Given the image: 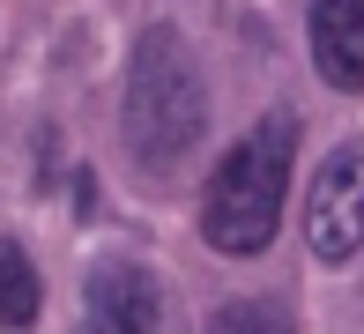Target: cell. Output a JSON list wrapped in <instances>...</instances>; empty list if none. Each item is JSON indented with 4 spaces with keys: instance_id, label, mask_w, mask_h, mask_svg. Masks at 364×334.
Returning <instances> with one entry per match:
<instances>
[{
    "instance_id": "cell-1",
    "label": "cell",
    "mask_w": 364,
    "mask_h": 334,
    "mask_svg": "<svg viewBox=\"0 0 364 334\" xmlns=\"http://www.w3.org/2000/svg\"><path fill=\"white\" fill-rule=\"evenodd\" d=\"M119 134H127V156H134L149 178H171L178 163L201 149V134H208L201 60H193V45L178 38L171 23H149L134 38V53H127Z\"/></svg>"
},
{
    "instance_id": "cell-2",
    "label": "cell",
    "mask_w": 364,
    "mask_h": 334,
    "mask_svg": "<svg viewBox=\"0 0 364 334\" xmlns=\"http://www.w3.org/2000/svg\"><path fill=\"white\" fill-rule=\"evenodd\" d=\"M290 171H297V119L290 112H268L253 134L223 149L216 178L201 193V238L216 245L223 260H253L275 245L283 230V200H290Z\"/></svg>"
},
{
    "instance_id": "cell-3",
    "label": "cell",
    "mask_w": 364,
    "mask_h": 334,
    "mask_svg": "<svg viewBox=\"0 0 364 334\" xmlns=\"http://www.w3.org/2000/svg\"><path fill=\"white\" fill-rule=\"evenodd\" d=\"M305 245L320 267H350L364 253V134L320 156L305 186Z\"/></svg>"
},
{
    "instance_id": "cell-4",
    "label": "cell",
    "mask_w": 364,
    "mask_h": 334,
    "mask_svg": "<svg viewBox=\"0 0 364 334\" xmlns=\"http://www.w3.org/2000/svg\"><path fill=\"white\" fill-rule=\"evenodd\" d=\"M305 45L327 90H364V0H305Z\"/></svg>"
},
{
    "instance_id": "cell-5",
    "label": "cell",
    "mask_w": 364,
    "mask_h": 334,
    "mask_svg": "<svg viewBox=\"0 0 364 334\" xmlns=\"http://www.w3.org/2000/svg\"><path fill=\"white\" fill-rule=\"evenodd\" d=\"M82 297H90V327H105V334H149L164 320L156 275H149L141 260H97L90 282H82Z\"/></svg>"
},
{
    "instance_id": "cell-6",
    "label": "cell",
    "mask_w": 364,
    "mask_h": 334,
    "mask_svg": "<svg viewBox=\"0 0 364 334\" xmlns=\"http://www.w3.org/2000/svg\"><path fill=\"white\" fill-rule=\"evenodd\" d=\"M38 267H30L23 238H0V327H30L38 320Z\"/></svg>"
},
{
    "instance_id": "cell-7",
    "label": "cell",
    "mask_w": 364,
    "mask_h": 334,
    "mask_svg": "<svg viewBox=\"0 0 364 334\" xmlns=\"http://www.w3.org/2000/svg\"><path fill=\"white\" fill-rule=\"evenodd\" d=\"M297 320L283 305H223L216 312V334H290Z\"/></svg>"
}]
</instances>
